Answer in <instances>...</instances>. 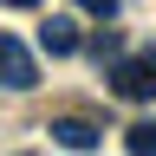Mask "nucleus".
<instances>
[{"instance_id": "7ed1b4c3", "label": "nucleus", "mask_w": 156, "mask_h": 156, "mask_svg": "<svg viewBox=\"0 0 156 156\" xmlns=\"http://www.w3.org/2000/svg\"><path fill=\"white\" fill-rule=\"evenodd\" d=\"M85 39H78V13H52L46 26H39V52L46 58H72Z\"/></svg>"}, {"instance_id": "0eeeda50", "label": "nucleus", "mask_w": 156, "mask_h": 156, "mask_svg": "<svg viewBox=\"0 0 156 156\" xmlns=\"http://www.w3.org/2000/svg\"><path fill=\"white\" fill-rule=\"evenodd\" d=\"M0 7H20V13H39V0H0Z\"/></svg>"}, {"instance_id": "f03ea898", "label": "nucleus", "mask_w": 156, "mask_h": 156, "mask_svg": "<svg viewBox=\"0 0 156 156\" xmlns=\"http://www.w3.org/2000/svg\"><path fill=\"white\" fill-rule=\"evenodd\" d=\"M0 85H7V91H33L39 85V58L20 46L13 33H0Z\"/></svg>"}, {"instance_id": "423d86ee", "label": "nucleus", "mask_w": 156, "mask_h": 156, "mask_svg": "<svg viewBox=\"0 0 156 156\" xmlns=\"http://www.w3.org/2000/svg\"><path fill=\"white\" fill-rule=\"evenodd\" d=\"M78 13L85 20H117V0H78Z\"/></svg>"}, {"instance_id": "39448f33", "label": "nucleus", "mask_w": 156, "mask_h": 156, "mask_svg": "<svg viewBox=\"0 0 156 156\" xmlns=\"http://www.w3.org/2000/svg\"><path fill=\"white\" fill-rule=\"evenodd\" d=\"M124 150H130V156H150V150H156V124H130V130H124Z\"/></svg>"}, {"instance_id": "20e7f679", "label": "nucleus", "mask_w": 156, "mask_h": 156, "mask_svg": "<svg viewBox=\"0 0 156 156\" xmlns=\"http://www.w3.org/2000/svg\"><path fill=\"white\" fill-rule=\"evenodd\" d=\"M46 130H52L58 150H98V143H104V130H98L91 117H52Z\"/></svg>"}, {"instance_id": "f257e3e1", "label": "nucleus", "mask_w": 156, "mask_h": 156, "mask_svg": "<svg viewBox=\"0 0 156 156\" xmlns=\"http://www.w3.org/2000/svg\"><path fill=\"white\" fill-rule=\"evenodd\" d=\"M111 91L117 98H130V104H150L156 98V46H143V52H117L111 58Z\"/></svg>"}]
</instances>
